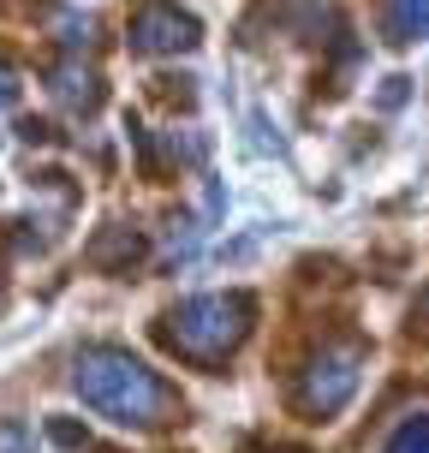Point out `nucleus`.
Here are the masks:
<instances>
[{"label":"nucleus","instance_id":"5","mask_svg":"<svg viewBox=\"0 0 429 453\" xmlns=\"http://www.w3.org/2000/svg\"><path fill=\"white\" fill-rule=\"evenodd\" d=\"M84 257H90V269L102 274H132L143 257H149V239L137 233V226H102L90 245H84Z\"/></svg>","mask_w":429,"mask_h":453},{"label":"nucleus","instance_id":"12","mask_svg":"<svg viewBox=\"0 0 429 453\" xmlns=\"http://www.w3.org/2000/svg\"><path fill=\"white\" fill-rule=\"evenodd\" d=\"M418 317L429 322V287H424V293H418Z\"/></svg>","mask_w":429,"mask_h":453},{"label":"nucleus","instance_id":"3","mask_svg":"<svg viewBox=\"0 0 429 453\" xmlns=\"http://www.w3.org/2000/svg\"><path fill=\"white\" fill-rule=\"evenodd\" d=\"M364 382V346H322L317 358L298 370V406L310 418H334Z\"/></svg>","mask_w":429,"mask_h":453},{"label":"nucleus","instance_id":"8","mask_svg":"<svg viewBox=\"0 0 429 453\" xmlns=\"http://www.w3.org/2000/svg\"><path fill=\"white\" fill-rule=\"evenodd\" d=\"M382 453H429V411H411L400 430L387 435V448Z\"/></svg>","mask_w":429,"mask_h":453},{"label":"nucleus","instance_id":"11","mask_svg":"<svg viewBox=\"0 0 429 453\" xmlns=\"http://www.w3.org/2000/svg\"><path fill=\"white\" fill-rule=\"evenodd\" d=\"M406 84H411V78H387V90H382V108H400V102H406Z\"/></svg>","mask_w":429,"mask_h":453},{"label":"nucleus","instance_id":"13","mask_svg":"<svg viewBox=\"0 0 429 453\" xmlns=\"http://www.w3.org/2000/svg\"><path fill=\"white\" fill-rule=\"evenodd\" d=\"M269 453H304V448H269Z\"/></svg>","mask_w":429,"mask_h":453},{"label":"nucleus","instance_id":"6","mask_svg":"<svg viewBox=\"0 0 429 453\" xmlns=\"http://www.w3.org/2000/svg\"><path fill=\"white\" fill-rule=\"evenodd\" d=\"M48 90H54V102L72 113H96V102H102V84H96L90 66H78V60H60V66L48 72Z\"/></svg>","mask_w":429,"mask_h":453},{"label":"nucleus","instance_id":"2","mask_svg":"<svg viewBox=\"0 0 429 453\" xmlns=\"http://www.w3.org/2000/svg\"><path fill=\"white\" fill-rule=\"evenodd\" d=\"M250 322H257V298L250 293H197L167 317V346L180 358L215 370V364H226L245 346Z\"/></svg>","mask_w":429,"mask_h":453},{"label":"nucleus","instance_id":"7","mask_svg":"<svg viewBox=\"0 0 429 453\" xmlns=\"http://www.w3.org/2000/svg\"><path fill=\"white\" fill-rule=\"evenodd\" d=\"M429 36V0H387V42Z\"/></svg>","mask_w":429,"mask_h":453},{"label":"nucleus","instance_id":"9","mask_svg":"<svg viewBox=\"0 0 429 453\" xmlns=\"http://www.w3.org/2000/svg\"><path fill=\"white\" fill-rule=\"evenodd\" d=\"M48 435H54L60 448H84V430H78V424H66V418H48Z\"/></svg>","mask_w":429,"mask_h":453},{"label":"nucleus","instance_id":"1","mask_svg":"<svg viewBox=\"0 0 429 453\" xmlns=\"http://www.w3.org/2000/svg\"><path fill=\"white\" fill-rule=\"evenodd\" d=\"M72 388L96 418H108L119 430H156L173 411V388L126 346H84L72 358Z\"/></svg>","mask_w":429,"mask_h":453},{"label":"nucleus","instance_id":"4","mask_svg":"<svg viewBox=\"0 0 429 453\" xmlns=\"http://www.w3.org/2000/svg\"><path fill=\"white\" fill-rule=\"evenodd\" d=\"M203 42V24L180 6H143L132 19V54H191Z\"/></svg>","mask_w":429,"mask_h":453},{"label":"nucleus","instance_id":"10","mask_svg":"<svg viewBox=\"0 0 429 453\" xmlns=\"http://www.w3.org/2000/svg\"><path fill=\"white\" fill-rule=\"evenodd\" d=\"M19 90H24V84H19V72L0 60V108H12V102H19Z\"/></svg>","mask_w":429,"mask_h":453}]
</instances>
